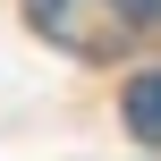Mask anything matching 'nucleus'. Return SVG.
I'll return each mask as SVG.
<instances>
[{"instance_id": "f257e3e1", "label": "nucleus", "mask_w": 161, "mask_h": 161, "mask_svg": "<svg viewBox=\"0 0 161 161\" xmlns=\"http://www.w3.org/2000/svg\"><path fill=\"white\" fill-rule=\"evenodd\" d=\"M127 127H136V144H161V68L127 85Z\"/></svg>"}, {"instance_id": "f03ea898", "label": "nucleus", "mask_w": 161, "mask_h": 161, "mask_svg": "<svg viewBox=\"0 0 161 161\" xmlns=\"http://www.w3.org/2000/svg\"><path fill=\"white\" fill-rule=\"evenodd\" d=\"M25 8H34L42 25H59V17H68V0H25Z\"/></svg>"}, {"instance_id": "7ed1b4c3", "label": "nucleus", "mask_w": 161, "mask_h": 161, "mask_svg": "<svg viewBox=\"0 0 161 161\" xmlns=\"http://www.w3.org/2000/svg\"><path fill=\"white\" fill-rule=\"evenodd\" d=\"M110 8H119V17H153L161 0H110Z\"/></svg>"}]
</instances>
